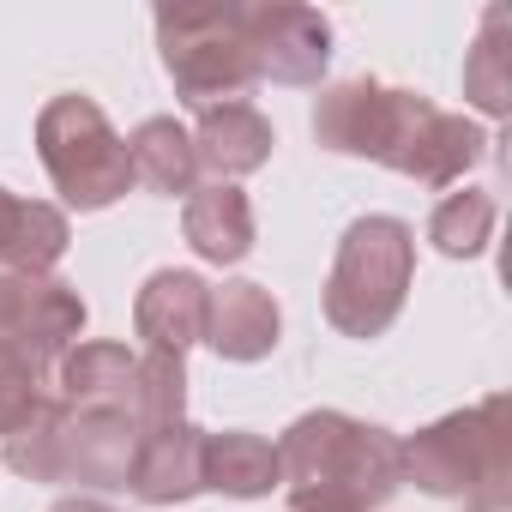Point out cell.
<instances>
[{
	"instance_id": "cell-16",
	"label": "cell",
	"mask_w": 512,
	"mask_h": 512,
	"mask_svg": "<svg viewBox=\"0 0 512 512\" xmlns=\"http://www.w3.org/2000/svg\"><path fill=\"white\" fill-rule=\"evenodd\" d=\"M181 235L199 260L211 266H235L253 253V199L229 181H211V187H193L187 193V211H181Z\"/></svg>"
},
{
	"instance_id": "cell-4",
	"label": "cell",
	"mask_w": 512,
	"mask_h": 512,
	"mask_svg": "<svg viewBox=\"0 0 512 512\" xmlns=\"http://www.w3.org/2000/svg\"><path fill=\"white\" fill-rule=\"evenodd\" d=\"M416 278V229L404 217L368 211L344 229L326 278V320L344 338H380L410 296Z\"/></svg>"
},
{
	"instance_id": "cell-18",
	"label": "cell",
	"mask_w": 512,
	"mask_h": 512,
	"mask_svg": "<svg viewBox=\"0 0 512 512\" xmlns=\"http://www.w3.org/2000/svg\"><path fill=\"white\" fill-rule=\"evenodd\" d=\"M482 157H488V133H482L470 115L434 109V115L422 121V133H416V145H410V157H404L398 175H410V181H422V187H452V181H464Z\"/></svg>"
},
{
	"instance_id": "cell-26",
	"label": "cell",
	"mask_w": 512,
	"mask_h": 512,
	"mask_svg": "<svg viewBox=\"0 0 512 512\" xmlns=\"http://www.w3.org/2000/svg\"><path fill=\"white\" fill-rule=\"evenodd\" d=\"M470 512H488V506H470Z\"/></svg>"
},
{
	"instance_id": "cell-13",
	"label": "cell",
	"mask_w": 512,
	"mask_h": 512,
	"mask_svg": "<svg viewBox=\"0 0 512 512\" xmlns=\"http://www.w3.org/2000/svg\"><path fill=\"white\" fill-rule=\"evenodd\" d=\"M193 157H199V169L211 175V181H241V175H253V169H266L272 163V145H278V133H272V121L253 109V103H211V109H199V121H193Z\"/></svg>"
},
{
	"instance_id": "cell-5",
	"label": "cell",
	"mask_w": 512,
	"mask_h": 512,
	"mask_svg": "<svg viewBox=\"0 0 512 512\" xmlns=\"http://www.w3.org/2000/svg\"><path fill=\"white\" fill-rule=\"evenodd\" d=\"M157 55L175 79V97L193 109L241 103L260 73H253L247 37H241V0H211V7H157Z\"/></svg>"
},
{
	"instance_id": "cell-25",
	"label": "cell",
	"mask_w": 512,
	"mask_h": 512,
	"mask_svg": "<svg viewBox=\"0 0 512 512\" xmlns=\"http://www.w3.org/2000/svg\"><path fill=\"white\" fill-rule=\"evenodd\" d=\"M290 512H350V506H332V500H290Z\"/></svg>"
},
{
	"instance_id": "cell-2",
	"label": "cell",
	"mask_w": 512,
	"mask_h": 512,
	"mask_svg": "<svg viewBox=\"0 0 512 512\" xmlns=\"http://www.w3.org/2000/svg\"><path fill=\"white\" fill-rule=\"evenodd\" d=\"M404 452V482H416L434 500H470L488 512H506L512 494V428H506V398H482L476 410H452L410 440Z\"/></svg>"
},
{
	"instance_id": "cell-12",
	"label": "cell",
	"mask_w": 512,
	"mask_h": 512,
	"mask_svg": "<svg viewBox=\"0 0 512 512\" xmlns=\"http://www.w3.org/2000/svg\"><path fill=\"white\" fill-rule=\"evenodd\" d=\"M127 494H139L151 506H175V500L205 494V428H193L187 416L145 428Z\"/></svg>"
},
{
	"instance_id": "cell-9",
	"label": "cell",
	"mask_w": 512,
	"mask_h": 512,
	"mask_svg": "<svg viewBox=\"0 0 512 512\" xmlns=\"http://www.w3.org/2000/svg\"><path fill=\"white\" fill-rule=\"evenodd\" d=\"M85 332V296L67 278L0 272V344H19L43 362H61Z\"/></svg>"
},
{
	"instance_id": "cell-10",
	"label": "cell",
	"mask_w": 512,
	"mask_h": 512,
	"mask_svg": "<svg viewBox=\"0 0 512 512\" xmlns=\"http://www.w3.org/2000/svg\"><path fill=\"white\" fill-rule=\"evenodd\" d=\"M284 338V314L272 302L266 284H247V278H229L205 296V338L223 362H260L272 356Z\"/></svg>"
},
{
	"instance_id": "cell-1",
	"label": "cell",
	"mask_w": 512,
	"mask_h": 512,
	"mask_svg": "<svg viewBox=\"0 0 512 512\" xmlns=\"http://www.w3.org/2000/svg\"><path fill=\"white\" fill-rule=\"evenodd\" d=\"M284 494L290 500H332L350 512H380L404 482L398 434L356 422L344 410H308L278 440Z\"/></svg>"
},
{
	"instance_id": "cell-6",
	"label": "cell",
	"mask_w": 512,
	"mask_h": 512,
	"mask_svg": "<svg viewBox=\"0 0 512 512\" xmlns=\"http://www.w3.org/2000/svg\"><path fill=\"white\" fill-rule=\"evenodd\" d=\"M37 157H43L55 193L73 211H103V205H115L133 187L127 139L79 91H61V97L43 103V115H37Z\"/></svg>"
},
{
	"instance_id": "cell-17",
	"label": "cell",
	"mask_w": 512,
	"mask_h": 512,
	"mask_svg": "<svg viewBox=\"0 0 512 512\" xmlns=\"http://www.w3.org/2000/svg\"><path fill=\"white\" fill-rule=\"evenodd\" d=\"M205 488L229 494V500H266L272 488H284L278 446L266 434H247V428L205 434Z\"/></svg>"
},
{
	"instance_id": "cell-15",
	"label": "cell",
	"mask_w": 512,
	"mask_h": 512,
	"mask_svg": "<svg viewBox=\"0 0 512 512\" xmlns=\"http://www.w3.org/2000/svg\"><path fill=\"white\" fill-rule=\"evenodd\" d=\"M73 229L67 211L49 199H19L13 187H0V272H31L49 278L55 260L67 253Z\"/></svg>"
},
{
	"instance_id": "cell-23",
	"label": "cell",
	"mask_w": 512,
	"mask_h": 512,
	"mask_svg": "<svg viewBox=\"0 0 512 512\" xmlns=\"http://www.w3.org/2000/svg\"><path fill=\"white\" fill-rule=\"evenodd\" d=\"M175 416H187V368L175 356L145 350L139 356V422L157 428V422H175Z\"/></svg>"
},
{
	"instance_id": "cell-14",
	"label": "cell",
	"mask_w": 512,
	"mask_h": 512,
	"mask_svg": "<svg viewBox=\"0 0 512 512\" xmlns=\"http://www.w3.org/2000/svg\"><path fill=\"white\" fill-rule=\"evenodd\" d=\"M205 296H211V284L205 278H193V272H151L145 278V290H139V302H133V326H139V338L157 350V356H187L199 338H205Z\"/></svg>"
},
{
	"instance_id": "cell-11",
	"label": "cell",
	"mask_w": 512,
	"mask_h": 512,
	"mask_svg": "<svg viewBox=\"0 0 512 512\" xmlns=\"http://www.w3.org/2000/svg\"><path fill=\"white\" fill-rule=\"evenodd\" d=\"M55 404H67V410H121V416L139 422V356L127 344H103V338L73 344L55 362Z\"/></svg>"
},
{
	"instance_id": "cell-20",
	"label": "cell",
	"mask_w": 512,
	"mask_h": 512,
	"mask_svg": "<svg viewBox=\"0 0 512 512\" xmlns=\"http://www.w3.org/2000/svg\"><path fill=\"white\" fill-rule=\"evenodd\" d=\"M464 97L494 121L512 115V13L506 7L482 13V31L464 55Z\"/></svg>"
},
{
	"instance_id": "cell-7",
	"label": "cell",
	"mask_w": 512,
	"mask_h": 512,
	"mask_svg": "<svg viewBox=\"0 0 512 512\" xmlns=\"http://www.w3.org/2000/svg\"><path fill=\"white\" fill-rule=\"evenodd\" d=\"M428 115H434V103L416 97V91H398V85H380V79H344V85L320 91L314 139L338 157H368V163L404 169Z\"/></svg>"
},
{
	"instance_id": "cell-24",
	"label": "cell",
	"mask_w": 512,
	"mask_h": 512,
	"mask_svg": "<svg viewBox=\"0 0 512 512\" xmlns=\"http://www.w3.org/2000/svg\"><path fill=\"white\" fill-rule=\"evenodd\" d=\"M49 512H109L103 500H85V494H67V500H55Z\"/></svg>"
},
{
	"instance_id": "cell-19",
	"label": "cell",
	"mask_w": 512,
	"mask_h": 512,
	"mask_svg": "<svg viewBox=\"0 0 512 512\" xmlns=\"http://www.w3.org/2000/svg\"><path fill=\"white\" fill-rule=\"evenodd\" d=\"M127 157H133V181H145L151 193H193L199 187V157H193V139L175 115H151L133 127L127 139Z\"/></svg>"
},
{
	"instance_id": "cell-21",
	"label": "cell",
	"mask_w": 512,
	"mask_h": 512,
	"mask_svg": "<svg viewBox=\"0 0 512 512\" xmlns=\"http://www.w3.org/2000/svg\"><path fill=\"white\" fill-rule=\"evenodd\" d=\"M49 404H55V362L19 344H0V434H19Z\"/></svg>"
},
{
	"instance_id": "cell-8",
	"label": "cell",
	"mask_w": 512,
	"mask_h": 512,
	"mask_svg": "<svg viewBox=\"0 0 512 512\" xmlns=\"http://www.w3.org/2000/svg\"><path fill=\"white\" fill-rule=\"evenodd\" d=\"M241 37L253 55V73L272 85H320L332 67V19L302 0H253L241 7Z\"/></svg>"
},
{
	"instance_id": "cell-22",
	"label": "cell",
	"mask_w": 512,
	"mask_h": 512,
	"mask_svg": "<svg viewBox=\"0 0 512 512\" xmlns=\"http://www.w3.org/2000/svg\"><path fill=\"white\" fill-rule=\"evenodd\" d=\"M428 241L446 253V260H476L494 241V199L482 187H464V193H446L428 217Z\"/></svg>"
},
{
	"instance_id": "cell-3",
	"label": "cell",
	"mask_w": 512,
	"mask_h": 512,
	"mask_svg": "<svg viewBox=\"0 0 512 512\" xmlns=\"http://www.w3.org/2000/svg\"><path fill=\"white\" fill-rule=\"evenodd\" d=\"M139 422L121 410H37L19 434H7V464L25 482H79V488H127L139 458Z\"/></svg>"
}]
</instances>
